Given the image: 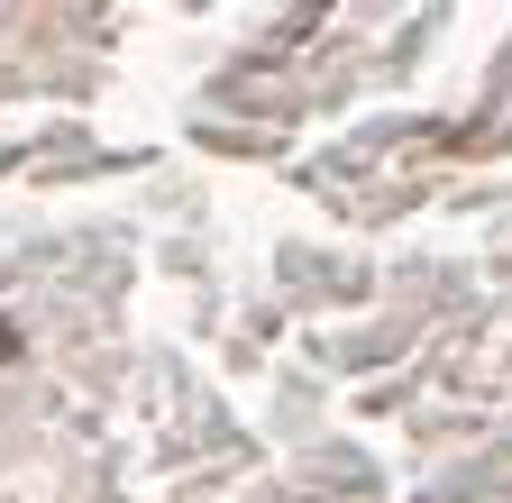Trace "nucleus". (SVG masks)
I'll return each instance as SVG.
<instances>
[]
</instances>
